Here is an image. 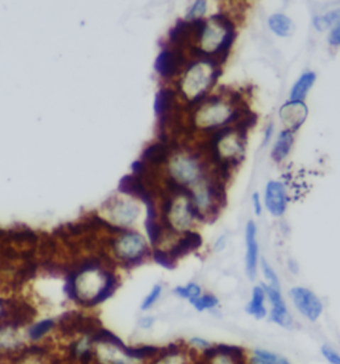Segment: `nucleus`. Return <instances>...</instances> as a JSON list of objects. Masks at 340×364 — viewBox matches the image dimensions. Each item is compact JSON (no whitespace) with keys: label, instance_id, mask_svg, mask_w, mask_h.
<instances>
[{"label":"nucleus","instance_id":"21","mask_svg":"<svg viewBox=\"0 0 340 364\" xmlns=\"http://www.w3.org/2000/svg\"><path fill=\"white\" fill-rule=\"evenodd\" d=\"M169 157V149L165 144L157 143L153 145L148 146L143 152V162L145 165L152 164V165H161L164 164Z\"/></svg>","mask_w":340,"mask_h":364},{"label":"nucleus","instance_id":"7","mask_svg":"<svg viewBox=\"0 0 340 364\" xmlns=\"http://www.w3.org/2000/svg\"><path fill=\"white\" fill-rule=\"evenodd\" d=\"M106 217L119 226H129L133 224L137 216L140 214V209L129 199L114 198L106 204Z\"/></svg>","mask_w":340,"mask_h":364},{"label":"nucleus","instance_id":"26","mask_svg":"<svg viewBox=\"0 0 340 364\" xmlns=\"http://www.w3.org/2000/svg\"><path fill=\"white\" fill-rule=\"evenodd\" d=\"M175 294L177 297H180V298H184V299L193 302L194 299H197L202 294V292H201V287L197 283L192 282V283H187L186 286L175 287Z\"/></svg>","mask_w":340,"mask_h":364},{"label":"nucleus","instance_id":"32","mask_svg":"<svg viewBox=\"0 0 340 364\" xmlns=\"http://www.w3.org/2000/svg\"><path fill=\"white\" fill-rule=\"evenodd\" d=\"M261 265H262V270H263V274H265V277H266V280L268 281V286H271V287H275V289H280V286H279L278 277H277L275 271L271 269V266L268 265V262H266V260H262Z\"/></svg>","mask_w":340,"mask_h":364},{"label":"nucleus","instance_id":"31","mask_svg":"<svg viewBox=\"0 0 340 364\" xmlns=\"http://www.w3.org/2000/svg\"><path fill=\"white\" fill-rule=\"evenodd\" d=\"M53 327H55V323H53V321H51V319L38 323L31 330L32 339H35V341L40 339L45 333H50Z\"/></svg>","mask_w":340,"mask_h":364},{"label":"nucleus","instance_id":"29","mask_svg":"<svg viewBox=\"0 0 340 364\" xmlns=\"http://www.w3.org/2000/svg\"><path fill=\"white\" fill-rule=\"evenodd\" d=\"M161 292H163V286L161 285H155V287L152 289V292L145 297L143 304H141V310L146 311V310L152 309L155 306V303L160 299Z\"/></svg>","mask_w":340,"mask_h":364},{"label":"nucleus","instance_id":"39","mask_svg":"<svg viewBox=\"0 0 340 364\" xmlns=\"http://www.w3.org/2000/svg\"><path fill=\"white\" fill-rule=\"evenodd\" d=\"M273 129H274L273 124L268 125V129H266V132H265V140H263V145H266L268 141H270V138H271V136H273Z\"/></svg>","mask_w":340,"mask_h":364},{"label":"nucleus","instance_id":"14","mask_svg":"<svg viewBox=\"0 0 340 364\" xmlns=\"http://www.w3.org/2000/svg\"><path fill=\"white\" fill-rule=\"evenodd\" d=\"M246 274L253 281L257 275L258 242L257 228L253 221H248L246 226Z\"/></svg>","mask_w":340,"mask_h":364},{"label":"nucleus","instance_id":"15","mask_svg":"<svg viewBox=\"0 0 340 364\" xmlns=\"http://www.w3.org/2000/svg\"><path fill=\"white\" fill-rule=\"evenodd\" d=\"M119 192H121L123 194H126V196H131V197L140 198L146 205L152 202L150 194L146 190V187H144L143 180L134 176V175H126L120 180Z\"/></svg>","mask_w":340,"mask_h":364},{"label":"nucleus","instance_id":"17","mask_svg":"<svg viewBox=\"0 0 340 364\" xmlns=\"http://www.w3.org/2000/svg\"><path fill=\"white\" fill-rule=\"evenodd\" d=\"M175 101V94L170 89H160L155 99V112L161 121V126L165 125L172 111V104Z\"/></svg>","mask_w":340,"mask_h":364},{"label":"nucleus","instance_id":"28","mask_svg":"<svg viewBox=\"0 0 340 364\" xmlns=\"http://www.w3.org/2000/svg\"><path fill=\"white\" fill-rule=\"evenodd\" d=\"M190 303L196 307L197 311H207V310L216 309L218 306V299L212 294H204V295L201 294L197 299Z\"/></svg>","mask_w":340,"mask_h":364},{"label":"nucleus","instance_id":"19","mask_svg":"<svg viewBox=\"0 0 340 364\" xmlns=\"http://www.w3.org/2000/svg\"><path fill=\"white\" fill-rule=\"evenodd\" d=\"M317 80V75L314 72L303 73L298 79V82L294 84L291 94H290V101H303L309 94V89Z\"/></svg>","mask_w":340,"mask_h":364},{"label":"nucleus","instance_id":"11","mask_svg":"<svg viewBox=\"0 0 340 364\" xmlns=\"http://www.w3.org/2000/svg\"><path fill=\"white\" fill-rule=\"evenodd\" d=\"M184 64V55L178 48L175 50H164L157 56L155 68L157 73L163 77H173L180 72V68Z\"/></svg>","mask_w":340,"mask_h":364},{"label":"nucleus","instance_id":"18","mask_svg":"<svg viewBox=\"0 0 340 364\" xmlns=\"http://www.w3.org/2000/svg\"><path fill=\"white\" fill-rule=\"evenodd\" d=\"M265 299H266V295H265L263 287L262 286H256L253 289L251 299H250L248 307H246V312H248V315L254 316L256 319L266 318L268 310H266V306H265Z\"/></svg>","mask_w":340,"mask_h":364},{"label":"nucleus","instance_id":"22","mask_svg":"<svg viewBox=\"0 0 340 364\" xmlns=\"http://www.w3.org/2000/svg\"><path fill=\"white\" fill-rule=\"evenodd\" d=\"M246 364H290V362L277 353L257 348L250 356H246Z\"/></svg>","mask_w":340,"mask_h":364},{"label":"nucleus","instance_id":"13","mask_svg":"<svg viewBox=\"0 0 340 364\" xmlns=\"http://www.w3.org/2000/svg\"><path fill=\"white\" fill-rule=\"evenodd\" d=\"M265 202L268 211L274 217H280L286 211L285 187L277 181H270L265 190Z\"/></svg>","mask_w":340,"mask_h":364},{"label":"nucleus","instance_id":"1","mask_svg":"<svg viewBox=\"0 0 340 364\" xmlns=\"http://www.w3.org/2000/svg\"><path fill=\"white\" fill-rule=\"evenodd\" d=\"M117 278L112 271L102 270L100 260H85L67 278L65 292L83 306H96L114 295Z\"/></svg>","mask_w":340,"mask_h":364},{"label":"nucleus","instance_id":"9","mask_svg":"<svg viewBox=\"0 0 340 364\" xmlns=\"http://www.w3.org/2000/svg\"><path fill=\"white\" fill-rule=\"evenodd\" d=\"M169 172L172 175V180L184 187L196 182L199 177V167L190 157H175L169 165Z\"/></svg>","mask_w":340,"mask_h":364},{"label":"nucleus","instance_id":"16","mask_svg":"<svg viewBox=\"0 0 340 364\" xmlns=\"http://www.w3.org/2000/svg\"><path fill=\"white\" fill-rule=\"evenodd\" d=\"M201 245H202V237L198 233L186 231L185 237L178 241L168 253L177 262L178 258L185 257L186 254L198 249Z\"/></svg>","mask_w":340,"mask_h":364},{"label":"nucleus","instance_id":"10","mask_svg":"<svg viewBox=\"0 0 340 364\" xmlns=\"http://www.w3.org/2000/svg\"><path fill=\"white\" fill-rule=\"evenodd\" d=\"M265 290V295L268 298V302L271 304V310H270V321L277 323L280 327L290 329L292 319L290 316L287 306L285 303V299L280 294V289L271 287L268 285L262 286Z\"/></svg>","mask_w":340,"mask_h":364},{"label":"nucleus","instance_id":"4","mask_svg":"<svg viewBox=\"0 0 340 364\" xmlns=\"http://www.w3.org/2000/svg\"><path fill=\"white\" fill-rule=\"evenodd\" d=\"M114 253L119 260L125 263L137 265L148 254V246L143 236H140L138 233L124 231V234L114 242Z\"/></svg>","mask_w":340,"mask_h":364},{"label":"nucleus","instance_id":"20","mask_svg":"<svg viewBox=\"0 0 340 364\" xmlns=\"http://www.w3.org/2000/svg\"><path fill=\"white\" fill-rule=\"evenodd\" d=\"M268 27L270 30L277 33L278 36L282 38H287L291 36L295 31V24L294 21L290 19L289 16L282 15V13H275L268 19Z\"/></svg>","mask_w":340,"mask_h":364},{"label":"nucleus","instance_id":"24","mask_svg":"<svg viewBox=\"0 0 340 364\" xmlns=\"http://www.w3.org/2000/svg\"><path fill=\"white\" fill-rule=\"evenodd\" d=\"M292 143H294V136H292V133L290 131H283L279 135L277 144L274 145V149H273V153H271L273 155V160L277 161V162L283 161L289 155Z\"/></svg>","mask_w":340,"mask_h":364},{"label":"nucleus","instance_id":"27","mask_svg":"<svg viewBox=\"0 0 340 364\" xmlns=\"http://www.w3.org/2000/svg\"><path fill=\"white\" fill-rule=\"evenodd\" d=\"M340 11H332L330 13H326L324 16H318L314 19V26L318 31H324L330 28L331 26H336L339 21Z\"/></svg>","mask_w":340,"mask_h":364},{"label":"nucleus","instance_id":"25","mask_svg":"<svg viewBox=\"0 0 340 364\" xmlns=\"http://www.w3.org/2000/svg\"><path fill=\"white\" fill-rule=\"evenodd\" d=\"M148 217H146V222H145V226H146V231H148V236H149V240L150 243L155 246L157 242L161 237V226L157 224V211H155V205L153 202L148 204Z\"/></svg>","mask_w":340,"mask_h":364},{"label":"nucleus","instance_id":"40","mask_svg":"<svg viewBox=\"0 0 340 364\" xmlns=\"http://www.w3.org/2000/svg\"><path fill=\"white\" fill-rule=\"evenodd\" d=\"M3 310H4V307H3V303L0 302V318H1V315H3Z\"/></svg>","mask_w":340,"mask_h":364},{"label":"nucleus","instance_id":"8","mask_svg":"<svg viewBox=\"0 0 340 364\" xmlns=\"http://www.w3.org/2000/svg\"><path fill=\"white\" fill-rule=\"evenodd\" d=\"M204 364H246L243 350L233 346H214L202 353Z\"/></svg>","mask_w":340,"mask_h":364},{"label":"nucleus","instance_id":"34","mask_svg":"<svg viewBox=\"0 0 340 364\" xmlns=\"http://www.w3.org/2000/svg\"><path fill=\"white\" fill-rule=\"evenodd\" d=\"M320 353H322L323 358H324L329 363L340 364L339 353H338L334 347H331L329 344H324V346H322Z\"/></svg>","mask_w":340,"mask_h":364},{"label":"nucleus","instance_id":"2","mask_svg":"<svg viewBox=\"0 0 340 364\" xmlns=\"http://www.w3.org/2000/svg\"><path fill=\"white\" fill-rule=\"evenodd\" d=\"M221 71L216 68V62L210 57L204 59L202 62L193 64L185 73L182 82V91L186 97L190 99L192 105L199 103L209 91V88L216 83V77Z\"/></svg>","mask_w":340,"mask_h":364},{"label":"nucleus","instance_id":"23","mask_svg":"<svg viewBox=\"0 0 340 364\" xmlns=\"http://www.w3.org/2000/svg\"><path fill=\"white\" fill-rule=\"evenodd\" d=\"M193 32H194L193 21H178L169 32V42L175 44V47H178L180 44L185 43Z\"/></svg>","mask_w":340,"mask_h":364},{"label":"nucleus","instance_id":"36","mask_svg":"<svg viewBox=\"0 0 340 364\" xmlns=\"http://www.w3.org/2000/svg\"><path fill=\"white\" fill-rule=\"evenodd\" d=\"M329 43L332 47H338L340 44V26L339 23L331 30L330 38H329Z\"/></svg>","mask_w":340,"mask_h":364},{"label":"nucleus","instance_id":"5","mask_svg":"<svg viewBox=\"0 0 340 364\" xmlns=\"http://www.w3.org/2000/svg\"><path fill=\"white\" fill-rule=\"evenodd\" d=\"M294 306L307 321L317 322L323 312V303L314 292L306 287H294L290 290Z\"/></svg>","mask_w":340,"mask_h":364},{"label":"nucleus","instance_id":"6","mask_svg":"<svg viewBox=\"0 0 340 364\" xmlns=\"http://www.w3.org/2000/svg\"><path fill=\"white\" fill-rule=\"evenodd\" d=\"M168 216H169L170 228L178 231H187L192 225V219L194 217L204 219V216L194 206V204L185 197H181L177 199L175 204H172Z\"/></svg>","mask_w":340,"mask_h":364},{"label":"nucleus","instance_id":"30","mask_svg":"<svg viewBox=\"0 0 340 364\" xmlns=\"http://www.w3.org/2000/svg\"><path fill=\"white\" fill-rule=\"evenodd\" d=\"M153 258L158 265L164 266L165 269H175V260L169 255V253L165 250L155 249L153 253Z\"/></svg>","mask_w":340,"mask_h":364},{"label":"nucleus","instance_id":"37","mask_svg":"<svg viewBox=\"0 0 340 364\" xmlns=\"http://www.w3.org/2000/svg\"><path fill=\"white\" fill-rule=\"evenodd\" d=\"M253 202H254V210H256V214L261 216L262 213V205H261V199H259V194L254 193L253 194Z\"/></svg>","mask_w":340,"mask_h":364},{"label":"nucleus","instance_id":"33","mask_svg":"<svg viewBox=\"0 0 340 364\" xmlns=\"http://www.w3.org/2000/svg\"><path fill=\"white\" fill-rule=\"evenodd\" d=\"M205 12H207V1L199 0V1H196V3L192 6V9L187 12L186 16H187V19L197 21V19H202V16H204Z\"/></svg>","mask_w":340,"mask_h":364},{"label":"nucleus","instance_id":"12","mask_svg":"<svg viewBox=\"0 0 340 364\" xmlns=\"http://www.w3.org/2000/svg\"><path fill=\"white\" fill-rule=\"evenodd\" d=\"M309 114V109L303 101H289L279 111L282 123L291 133L295 132L300 125L305 123Z\"/></svg>","mask_w":340,"mask_h":364},{"label":"nucleus","instance_id":"38","mask_svg":"<svg viewBox=\"0 0 340 364\" xmlns=\"http://www.w3.org/2000/svg\"><path fill=\"white\" fill-rule=\"evenodd\" d=\"M153 323H155V318H152V316L149 318V316H148V318H144V319L140 321V326H141L143 329H149V327L153 326Z\"/></svg>","mask_w":340,"mask_h":364},{"label":"nucleus","instance_id":"35","mask_svg":"<svg viewBox=\"0 0 340 364\" xmlns=\"http://www.w3.org/2000/svg\"><path fill=\"white\" fill-rule=\"evenodd\" d=\"M189 346L192 347V351H193V353L198 351V353L202 354V353H205L207 350H209L210 347H213V343L207 342V339L194 336V338H192V339L189 341Z\"/></svg>","mask_w":340,"mask_h":364},{"label":"nucleus","instance_id":"3","mask_svg":"<svg viewBox=\"0 0 340 364\" xmlns=\"http://www.w3.org/2000/svg\"><path fill=\"white\" fill-rule=\"evenodd\" d=\"M241 111H231L229 105L214 97L210 101L201 105V108L197 111L196 125L199 128L212 129L237 121Z\"/></svg>","mask_w":340,"mask_h":364}]
</instances>
